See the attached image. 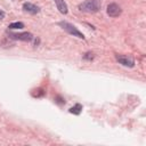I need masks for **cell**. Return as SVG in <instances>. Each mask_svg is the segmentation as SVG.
<instances>
[{
	"mask_svg": "<svg viewBox=\"0 0 146 146\" xmlns=\"http://www.w3.org/2000/svg\"><path fill=\"white\" fill-rule=\"evenodd\" d=\"M100 0H86L79 5V9L88 14H95L100 9Z\"/></svg>",
	"mask_w": 146,
	"mask_h": 146,
	"instance_id": "1",
	"label": "cell"
},
{
	"mask_svg": "<svg viewBox=\"0 0 146 146\" xmlns=\"http://www.w3.org/2000/svg\"><path fill=\"white\" fill-rule=\"evenodd\" d=\"M58 25L62 26L63 30H65L67 33L72 34L73 36H76V38H79V39H84L83 33H81L74 25H72V24H70V23H67V22H59Z\"/></svg>",
	"mask_w": 146,
	"mask_h": 146,
	"instance_id": "2",
	"label": "cell"
},
{
	"mask_svg": "<svg viewBox=\"0 0 146 146\" xmlns=\"http://www.w3.org/2000/svg\"><path fill=\"white\" fill-rule=\"evenodd\" d=\"M116 60L122 64L123 66H128V67H133L135 66V60L131 56L129 55H116Z\"/></svg>",
	"mask_w": 146,
	"mask_h": 146,
	"instance_id": "3",
	"label": "cell"
},
{
	"mask_svg": "<svg viewBox=\"0 0 146 146\" xmlns=\"http://www.w3.org/2000/svg\"><path fill=\"white\" fill-rule=\"evenodd\" d=\"M106 11H107V15H108L110 17H117V16L121 15L122 9H121V7H120L119 5H116V3H110V5L107 6Z\"/></svg>",
	"mask_w": 146,
	"mask_h": 146,
	"instance_id": "4",
	"label": "cell"
},
{
	"mask_svg": "<svg viewBox=\"0 0 146 146\" xmlns=\"http://www.w3.org/2000/svg\"><path fill=\"white\" fill-rule=\"evenodd\" d=\"M9 38L14 40H21V41H31L33 39L32 33L30 32H23V33H9Z\"/></svg>",
	"mask_w": 146,
	"mask_h": 146,
	"instance_id": "5",
	"label": "cell"
},
{
	"mask_svg": "<svg viewBox=\"0 0 146 146\" xmlns=\"http://www.w3.org/2000/svg\"><path fill=\"white\" fill-rule=\"evenodd\" d=\"M23 9H24L26 13L32 14V15L38 14V13L40 11L39 7L35 6V5H33V3H31V2H24V5H23Z\"/></svg>",
	"mask_w": 146,
	"mask_h": 146,
	"instance_id": "6",
	"label": "cell"
},
{
	"mask_svg": "<svg viewBox=\"0 0 146 146\" xmlns=\"http://www.w3.org/2000/svg\"><path fill=\"white\" fill-rule=\"evenodd\" d=\"M55 2H56V6H57V9L62 13V14H67V5L65 3V1L64 0H55Z\"/></svg>",
	"mask_w": 146,
	"mask_h": 146,
	"instance_id": "7",
	"label": "cell"
},
{
	"mask_svg": "<svg viewBox=\"0 0 146 146\" xmlns=\"http://www.w3.org/2000/svg\"><path fill=\"white\" fill-rule=\"evenodd\" d=\"M81 111H82V105H81V104H75L73 107H71V108L68 110L70 113L75 114V115H79V114L81 113Z\"/></svg>",
	"mask_w": 146,
	"mask_h": 146,
	"instance_id": "8",
	"label": "cell"
},
{
	"mask_svg": "<svg viewBox=\"0 0 146 146\" xmlns=\"http://www.w3.org/2000/svg\"><path fill=\"white\" fill-rule=\"evenodd\" d=\"M8 27L9 29H18V30H21V29H23L24 27V24L22 23V22H15V23H11V24H9L8 25Z\"/></svg>",
	"mask_w": 146,
	"mask_h": 146,
	"instance_id": "9",
	"label": "cell"
},
{
	"mask_svg": "<svg viewBox=\"0 0 146 146\" xmlns=\"http://www.w3.org/2000/svg\"><path fill=\"white\" fill-rule=\"evenodd\" d=\"M94 57H95V56H94L92 52H87V54L83 56V58L87 59V60H91V59H94Z\"/></svg>",
	"mask_w": 146,
	"mask_h": 146,
	"instance_id": "10",
	"label": "cell"
},
{
	"mask_svg": "<svg viewBox=\"0 0 146 146\" xmlns=\"http://www.w3.org/2000/svg\"><path fill=\"white\" fill-rule=\"evenodd\" d=\"M3 16H5V13L0 10V19H2V18H3Z\"/></svg>",
	"mask_w": 146,
	"mask_h": 146,
	"instance_id": "11",
	"label": "cell"
}]
</instances>
